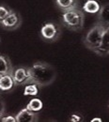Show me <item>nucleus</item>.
<instances>
[{
  "label": "nucleus",
  "instance_id": "nucleus-18",
  "mask_svg": "<svg viewBox=\"0 0 109 122\" xmlns=\"http://www.w3.org/2000/svg\"><path fill=\"white\" fill-rule=\"evenodd\" d=\"M83 117L79 115V114H73L70 117V120L72 122H78V121H82Z\"/></svg>",
  "mask_w": 109,
  "mask_h": 122
},
{
  "label": "nucleus",
  "instance_id": "nucleus-16",
  "mask_svg": "<svg viewBox=\"0 0 109 122\" xmlns=\"http://www.w3.org/2000/svg\"><path fill=\"white\" fill-rule=\"evenodd\" d=\"M10 10H11L8 9V8L5 7V6H0V22H1L2 20H4L7 16L10 13Z\"/></svg>",
  "mask_w": 109,
  "mask_h": 122
},
{
  "label": "nucleus",
  "instance_id": "nucleus-15",
  "mask_svg": "<svg viewBox=\"0 0 109 122\" xmlns=\"http://www.w3.org/2000/svg\"><path fill=\"white\" fill-rule=\"evenodd\" d=\"M39 88H40V86L37 84H34V83L27 84L25 86L24 95L25 96H32V97L37 96L39 94Z\"/></svg>",
  "mask_w": 109,
  "mask_h": 122
},
{
  "label": "nucleus",
  "instance_id": "nucleus-21",
  "mask_svg": "<svg viewBox=\"0 0 109 122\" xmlns=\"http://www.w3.org/2000/svg\"><path fill=\"white\" fill-rule=\"evenodd\" d=\"M0 42H1V37H0Z\"/></svg>",
  "mask_w": 109,
  "mask_h": 122
},
{
  "label": "nucleus",
  "instance_id": "nucleus-3",
  "mask_svg": "<svg viewBox=\"0 0 109 122\" xmlns=\"http://www.w3.org/2000/svg\"><path fill=\"white\" fill-rule=\"evenodd\" d=\"M104 27L100 25L99 23H97L96 25H94L93 27H91L88 32L87 33V35L85 36L84 40H83V42L85 46L89 49L90 51L95 52L99 46L101 45V42H102V38H103V34H104Z\"/></svg>",
  "mask_w": 109,
  "mask_h": 122
},
{
  "label": "nucleus",
  "instance_id": "nucleus-12",
  "mask_svg": "<svg viewBox=\"0 0 109 122\" xmlns=\"http://www.w3.org/2000/svg\"><path fill=\"white\" fill-rule=\"evenodd\" d=\"M101 9V6L96 0H87L83 5V11L90 14H97Z\"/></svg>",
  "mask_w": 109,
  "mask_h": 122
},
{
  "label": "nucleus",
  "instance_id": "nucleus-6",
  "mask_svg": "<svg viewBox=\"0 0 109 122\" xmlns=\"http://www.w3.org/2000/svg\"><path fill=\"white\" fill-rule=\"evenodd\" d=\"M15 86H26L30 84V71L27 67H19L13 69L11 73Z\"/></svg>",
  "mask_w": 109,
  "mask_h": 122
},
{
  "label": "nucleus",
  "instance_id": "nucleus-19",
  "mask_svg": "<svg viewBox=\"0 0 109 122\" xmlns=\"http://www.w3.org/2000/svg\"><path fill=\"white\" fill-rule=\"evenodd\" d=\"M0 120L2 122H16V117L12 116H7V117L4 116Z\"/></svg>",
  "mask_w": 109,
  "mask_h": 122
},
{
  "label": "nucleus",
  "instance_id": "nucleus-4",
  "mask_svg": "<svg viewBox=\"0 0 109 122\" xmlns=\"http://www.w3.org/2000/svg\"><path fill=\"white\" fill-rule=\"evenodd\" d=\"M41 37L43 41L48 42H53L58 40L61 35V28L57 24L49 22L45 23L41 28Z\"/></svg>",
  "mask_w": 109,
  "mask_h": 122
},
{
  "label": "nucleus",
  "instance_id": "nucleus-5",
  "mask_svg": "<svg viewBox=\"0 0 109 122\" xmlns=\"http://www.w3.org/2000/svg\"><path fill=\"white\" fill-rule=\"evenodd\" d=\"M21 24H22V19L20 14L14 10H10V13L0 22V26L5 30L12 31L19 28Z\"/></svg>",
  "mask_w": 109,
  "mask_h": 122
},
{
  "label": "nucleus",
  "instance_id": "nucleus-17",
  "mask_svg": "<svg viewBox=\"0 0 109 122\" xmlns=\"http://www.w3.org/2000/svg\"><path fill=\"white\" fill-rule=\"evenodd\" d=\"M5 111H6V104H5L4 100L0 96V119L2 118V117H4Z\"/></svg>",
  "mask_w": 109,
  "mask_h": 122
},
{
  "label": "nucleus",
  "instance_id": "nucleus-20",
  "mask_svg": "<svg viewBox=\"0 0 109 122\" xmlns=\"http://www.w3.org/2000/svg\"><path fill=\"white\" fill-rule=\"evenodd\" d=\"M95 121L102 122L103 120H102V118H101V117H94V118H92V119H91V122H95Z\"/></svg>",
  "mask_w": 109,
  "mask_h": 122
},
{
  "label": "nucleus",
  "instance_id": "nucleus-9",
  "mask_svg": "<svg viewBox=\"0 0 109 122\" xmlns=\"http://www.w3.org/2000/svg\"><path fill=\"white\" fill-rule=\"evenodd\" d=\"M98 14V23L102 25L105 29L109 28V3L101 6Z\"/></svg>",
  "mask_w": 109,
  "mask_h": 122
},
{
  "label": "nucleus",
  "instance_id": "nucleus-13",
  "mask_svg": "<svg viewBox=\"0 0 109 122\" xmlns=\"http://www.w3.org/2000/svg\"><path fill=\"white\" fill-rule=\"evenodd\" d=\"M56 4L64 12V11L78 8L79 2L78 0H56Z\"/></svg>",
  "mask_w": 109,
  "mask_h": 122
},
{
  "label": "nucleus",
  "instance_id": "nucleus-11",
  "mask_svg": "<svg viewBox=\"0 0 109 122\" xmlns=\"http://www.w3.org/2000/svg\"><path fill=\"white\" fill-rule=\"evenodd\" d=\"M15 84L12 79L11 74L2 75L0 76V90L3 92L10 91L14 88Z\"/></svg>",
  "mask_w": 109,
  "mask_h": 122
},
{
  "label": "nucleus",
  "instance_id": "nucleus-14",
  "mask_svg": "<svg viewBox=\"0 0 109 122\" xmlns=\"http://www.w3.org/2000/svg\"><path fill=\"white\" fill-rule=\"evenodd\" d=\"M42 107H43L42 102L38 98H34V99L30 100L26 105L27 109H29L30 111H33V112H37V113L40 112L42 109Z\"/></svg>",
  "mask_w": 109,
  "mask_h": 122
},
{
  "label": "nucleus",
  "instance_id": "nucleus-7",
  "mask_svg": "<svg viewBox=\"0 0 109 122\" xmlns=\"http://www.w3.org/2000/svg\"><path fill=\"white\" fill-rule=\"evenodd\" d=\"M15 117L16 122H37L39 120V114L26 107L17 113Z\"/></svg>",
  "mask_w": 109,
  "mask_h": 122
},
{
  "label": "nucleus",
  "instance_id": "nucleus-2",
  "mask_svg": "<svg viewBox=\"0 0 109 122\" xmlns=\"http://www.w3.org/2000/svg\"><path fill=\"white\" fill-rule=\"evenodd\" d=\"M61 21L63 25L70 30L80 31L84 27L85 12L79 8L64 11L61 16Z\"/></svg>",
  "mask_w": 109,
  "mask_h": 122
},
{
  "label": "nucleus",
  "instance_id": "nucleus-1",
  "mask_svg": "<svg viewBox=\"0 0 109 122\" xmlns=\"http://www.w3.org/2000/svg\"><path fill=\"white\" fill-rule=\"evenodd\" d=\"M30 83L37 84L40 87L51 85L57 77L56 69L45 62H35L29 68Z\"/></svg>",
  "mask_w": 109,
  "mask_h": 122
},
{
  "label": "nucleus",
  "instance_id": "nucleus-8",
  "mask_svg": "<svg viewBox=\"0 0 109 122\" xmlns=\"http://www.w3.org/2000/svg\"><path fill=\"white\" fill-rule=\"evenodd\" d=\"M98 56H107L109 55V28L104 29L103 38H102V42L99 48L94 52Z\"/></svg>",
  "mask_w": 109,
  "mask_h": 122
},
{
  "label": "nucleus",
  "instance_id": "nucleus-10",
  "mask_svg": "<svg viewBox=\"0 0 109 122\" xmlns=\"http://www.w3.org/2000/svg\"><path fill=\"white\" fill-rule=\"evenodd\" d=\"M13 69L10 58L5 55H0V76L11 74Z\"/></svg>",
  "mask_w": 109,
  "mask_h": 122
}]
</instances>
